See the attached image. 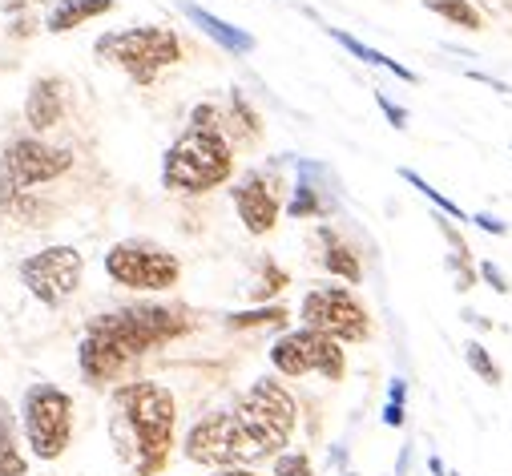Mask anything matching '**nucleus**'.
I'll list each match as a JSON object with an SVG mask.
<instances>
[{"instance_id": "aec40b11", "label": "nucleus", "mask_w": 512, "mask_h": 476, "mask_svg": "<svg viewBox=\"0 0 512 476\" xmlns=\"http://www.w3.org/2000/svg\"><path fill=\"white\" fill-rule=\"evenodd\" d=\"M420 5L428 13H436V17H444L448 25L464 29V33H480L484 29V17H480V9L472 5V0H420Z\"/></svg>"}, {"instance_id": "7ed1b4c3", "label": "nucleus", "mask_w": 512, "mask_h": 476, "mask_svg": "<svg viewBox=\"0 0 512 476\" xmlns=\"http://www.w3.org/2000/svg\"><path fill=\"white\" fill-rule=\"evenodd\" d=\"M113 440L125 460V476H158L174 456L178 400L158 380H125L109 396Z\"/></svg>"}, {"instance_id": "b1692460", "label": "nucleus", "mask_w": 512, "mask_h": 476, "mask_svg": "<svg viewBox=\"0 0 512 476\" xmlns=\"http://www.w3.org/2000/svg\"><path fill=\"white\" fill-rule=\"evenodd\" d=\"M408 420V380H392L388 384V404H383V424L388 428H404Z\"/></svg>"}, {"instance_id": "72a5a7b5", "label": "nucleus", "mask_w": 512, "mask_h": 476, "mask_svg": "<svg viewBox=\"0 0 512 476\" xmlns=\"http://www.w3.org/2000/svg\"><path fill=\"white\" fill-rule=\"evenodd\" d=\"M428 468H432V476H444V460H440V456H432Z\"/></svg>"}, {"instance_id": "6e6552de", "label": "nucleus", "mask_w": 512, "mask_h": 476, "mask_svg": "<svg viewBox=\"0 0 512 476\" xmlns=\"http://www.w3.org/2000/svg\"><path fill=\"white\" fill-rule=\"evenodd\" d=\"M105 275L130 291H170L182 279V263L154 238H125L105 251Z\"/></svg>"}, {"instance_id": "f704fd0d", "label": "nucleus", "mask_w": 512, "mask_h": 476, "mask_svg": "<svg viewBox=\"0 0 512 476\" xmlns=\"http://www.w3.org/2000/svg\"><path fill=\"white\" fill-rule=\"evenodd\" d=\"M343 476H355V472H343Z\"/></svg>"}, {"instance_id": "f3484780", "label": "nucleus", "mask_w": 512, "mask_h": 476, "mask_svg": "<svg viewBox=\"0 0 512 476\" xmlns=\"http://www.w3.org/2000/svg\"><path fill=\"white\" fill-rule=\"evenodd\" d=\"M182 13L218 45V49H226V53H254V37L250 33H242V29H234V25H226L222 17H214V13H206L202 5H194V0H182Z\"/></svg>"}, {"instance_id": "f03ea898", "label": "nucleus", "mask_w": 512, "mask_h": 476, "mask_svg": "<svg viewBox=\"0 0 512 476\" xmlns=\"http://www.w3.org/2000/svg\"><path fill=\"white\" fill-rule=\"evenodd\" d=\"M186 331H194V315L170 303H130L101 311L89 319L77 343V368L85 384L105 388L130 372L142 355H150L170 339H182Z\"/></svg>"}, {"instance_id": "a878e982", "label": "nucleus", "mask_w": 512, "mask_h": 476, "mask_svg": "<svg viewBox=\"0 0 512 476\" xmlns=\"http://www.w3.org/2000/svg\"><path fill=\"white\" fill-rule=\"evenodd\" d=\"M287 283H291V275L267 259V263H263V271H259V283H254V299L267 303V299H275L279 291H287Z\"/></svg>"}, {"instance_id": "20e7f679", "label": "nucleus", "mask_w": 512, "mask_h": 476, "mask_svg": "<svg viewBox=\"0 0 512 476\" xmlns=\"http://www.w3.org/2000/svg\"><path fill=\"white\" fill-rule=\"evenodd\" d=\"M234 178V142L230 134L190 130L166 150L162 162V186L178 194H206Z\"/></svg>"}, {"instance_id": "9d476101", "label": "nucleus", "mask_w": 512, "mask_h": 476, "mask_svg": "<svg viewBox=\"0 0 512 476\" xmlns=\"http://www.w3.org/2000/svg\"><path fill=\"white\" fill-rule=\"evenodd\" d=\"M85 279V255L69 243H57V247H45L37 255H29L21 263V283L33 299H41L45 307H65L77 287Z\"/></svg>"}, {"instance_id": "7c9ffc66", "label": "nucleus", "mask_w": 512, "mask_h": 476, "mask_svg": "<svg viewBox=\"0 0 512 476\" xmlns=\"http://www.w3.org/2000/svg\"><path fill=\"white\" fill-rule=\"evenodd\" d=\"M0 5H5L9 17H33V9H41L45 0H0Z\"/></svg>"}, {"instance_id": "9b49d317", "label": "nucleus", "mask_w": 512, "mask_h": 476, "mask_svg": "<svg viewBox=\"0 0 512 476\" xmlns=\"http://www.w3.org/2000/svg\"><path fill=\"white\" fill-rule=\"evenodd\" d=\"M0 166H5L17 190H37L73 170V150L49 146L45 138H17L0 150Z\"/></svg>"}, {"instance_id": "a211bd4d", "label": "nucleus", "mask_w": 512, "mask_h": 476, "mask_svg": "<svg viewBox=\"0 0 512 476\" xmlns=\"http://www.w3.org/2000/svg\"><path fill=\"white\" fill-rule=\"evenodd\" d=\"M113 9H117V0H57L53 13L45 17V29L49 33H73L85 21H97V17L113 13Z\"/></svg>"}, {"instance_id": "39448f33", "label": "nucleus", "mask_w": 512, "mask_h": 476, "mask_svg": "<svg viewBox=\"0 0 512 476\" xmlns=\"http://www.w3.org/2000/svg\"><path fill=\"white\" fill-rule=\"evenodd\" d=\"M97 61L117 65L138 89H150L162 69L182 61V37L166 25H134V29H117L101 33L93 41Z\"/></svg>"}, {"instance_id": "423d86ee", "label": "nucleus", "mask_w": 512, "mask_h": 476, "mask_svg": "<svg viewBox=\"0 0 512 476\" xmlns=\"http://www.w3.org/2000/svg\"><path fill=\"white\" fill-rule=\"evenodd\" d=\"M21 436L37 460H61L73 444V396L57 384H29L21 400Z\"/></svg>"}, {"instance_id": "c756f323", "label": "nucleus", "mask_w": 512, "mask_h": 476, "mask_svg": "<svg viewBox=\"0 0 512 476\" xmlns=\"http://www.w3.org/2000/svg\"><path fill=\"white\" fill-rule=\"evenodd\" d=\"M476 271H480V279H484V283H488L496 295H508V291H512V287H508V279H504V271H500L496 263H488V259H484Z\"/></svg>"}, {"instance_id": "393cba45", "label": "nucleus", "mask_w": 512, "mask_h": 476, "mask_svg": "<svg viewBox=\"0 0 512 476\" xmlns=\"http://www.w3.org/2000/svg\"><path fill=\"white\" fill-rule=\"evenodd\" d=\"M464 360H468V368H472L484 384H492V388L500 384V368H496V360L488 355V347H484V343H476V339H472V343L464 347Z\"/></svg>"}, {"instance_id": "4468645a", "label": "nucleus", "mask_w": 512, "mask_h": 476, "mask_svg": "<svg viewBox=\"0 0 512 476\" xmlns=\"http://www.w3.org/2000/svg\"><path fill=\"white\" fill-rule=\"evenodd\" d=\"M315 243L323 247L319 251V263H323V271L327 275H335V279H343V283H359L363 279V263H359V255L343 243V238L335 234V226H319L315 230Z\"/></svg>"}, {"instance_id": "cd10ccee", "label": "nucleus", "mask_w": 512, "mask_h": 476, "mask_svg": "<svg viewBox=\"0 0 512 476\" xmlns=\"http://www.w3.org/2000/svg\"><path fill=\"white\" fill-rule=\"evenodd\" d=\"M25 190H17L13 186V178L5 174V166H0V222L5 218H13V206H17V198H21Z\"/></svg>"}, {"instance_id": "bb28decb", "label": "nucleus", "mask_w": 512, "mask_h": 476, "mask_svg": "<svg viewBox=\"0 0 512 476\" xmlns=\"http://www.w3.org/2000/svg\"><path fill=\"white\" fill-rule=\"evenodd\" d=\"M275 476H315L307 452H279L275 456Z\"/></svg>"}, {"instance_id": "ddd939ff", "label": "nucleus", "mask_w": 512, "mask_h": 476, "mask_svg": "<svg viewBox=\"0 0 512 476\" xmlns=\"http://www.w3.org/2000/svg\"><path fill=\"white\" fill-rule=\"evenodd\" d=\"M65 117V81L61 77H37L25 97V122L33 134H49Z\"/></svg>"}, {"instance_id": "0eeeda50", "label": "nucleus", "mask_w": 512, "mask_h": 476, "mask_svg": "<svg viewBox=\"0 0 512 476\" xmlns=\"http://www.w3.org/2000/svg\"><path fill=\"white\" fill-rule=\"evenodd\" d=\"M267 360L279 376L287 380H299V376H323L331 384H339L347 376V351L339 339L315 331V327H295V331H283L271 347H267Z\"/></svg>"}, {"instance_id": "5701e85b", "label": "nucleus", "mask_w": 512, "mask_h": 476, "mask_svg": "<svg viewBox=\"0 0 512 476\" xmlns=\"http://www.w3.org/2000/svg\"><path fill=\"white\" fill-rule=\"evenodd\" d=\"M400 178H404L408 186H416V190H420V194H424V198H428V202H432L440 214H448V218H456V222H472V214H464V210H460L452 198H444L436 186H428V182H424L416 170H408V166H404V170H400Z\"/></svg>"}, {"instance_id": "2eb2a0df", "label": "nucleus", "mask_w": 512, "mask_h": 476, "mask_svg": "<svg viewBox=\"0 0 512 476\" xmlns=\"http://www.w3.org/2000/svg\"><path fill=\"white\" fill-rule=\"evenodd\" d=\"M323 174V166L315 162H299V182L291 190V202H287V214L291 218H323L331 210V198L323 194V186L315 182Z\"/></svg>"}, {"instance_id": "4be33fe9", "label": "nucleus", "mask_w": 512, "mask_h": 476, "mask_svg": "<svg viewBox=\"0 0 512 476\" xmlns=\"http://www.w3.org/2000/svg\"><path fill=\"white\" fill-rule=\"evenodd\" d=\"M291 311L283 303H259V307H250V311H234L226 315V327L230 331H246V327H287Z\"/></svg>"}, {"instance_id": "f8f14e48", "label": "nucleus", "mask_w": 512, "mask_h": 476, "mask_svg": "<svg viewBox=\"0 0 512 476\" xmlns=\"http://www.w3.org/2000/svg\"><path fill=\"white\" fill-rule=\"evenodd\" d=\"M230 194H234V210H238L246 234L263 238V234H271L279 226V210H283L279 206V190H275V182L263 170H246L230 186Z\"/></svg>"}, {"instance_id": "dca6fc26", "label": "nucleus", "mask_w": 512, "mask_h": 476, "mask_svg": "<svg viewBox=\"0 0 512 476\" xmlns=\"http://www.w3.org/2000/svg\"><path fill=\"white\" fill-rule=\"evenodd\" d=\"M0 476H29V456L21 448V416L0 396Z\"/></svg>"}, {"instance_id": "f257e3e1", "label": "nucleus", "mask_w": 512, "mask_h": 476, "mask_svg": "<svg viewBox=\"0 0 512 476\" xmlns=\"http://www.w3.org/2000/svg\"><path fill=\"white\" fill-rule=\"evenodd\" d=\"M295 428H299L295 396L279 380L263 376L230 408L202 416L186 432L182 456L190 464H206V468H250L267 456L287 452Z\"/></svg>"}, {"instance_id": "6ab92c4d", "label": "nucleus", "mask_w": 512, "mask_h": 476, "mask_svg": "<svg viewBox=\"0 0 512 476\" xmlns=\"http://www.w3.org/2000/svg\"><path fill=\"white\" fill-rule=\"evenodd\" d=\"M327 33H331V41H339V45H343V49H347L351 57H359L363 65H375V69H388L392 77H400V81H408V85H416V81H420V77H416V73H412L408 65H400L396 57H388V53H379V49L363 45L359 37H351V33H343V29H331V25H327Z\"/></svg>"}, {"instance_id": "2f4dec72", "label": "nucleus", "mask_w": 512, "mask_h": 476, "mask_svg": "<svg viewBox=\"0 0 512 476\" xmlns=\"http://www.w3.org/2000/svg\"><path fill=\"white\" fill-rule=\"evenodd\" d=\"M472 222H476L480 230H488V234H496V238H500V234H508V222H500L496 214H472Z\"/></svg>"}, {"instance_id": "1a4fd4ad", "label": "nucleus", "mask_w": 512, "mask_h": 476, "mask_svg": "<svg viewBox=\"0 0 512 476\" xmlns=\"http://www.w3.org/2000/svg\"><path fill=\"white\" fill-rule=\"evenodd\" d=\"M299 319L303 327H315L339 343H363L371 335V315L359 303V295L351 287H311L299 303Z\"/></svg>"}, {"instance_id": "412c9836", "label": "nucleus", "mask_w": 512, "mask_h": 476, "mask_svg": "<svg viewBox=\"0 0 512 476\" xmlns=\"http://www.w3.org/2000/svg\"><path fill=\"white\" fill-rule=\"evenodd\" d=\"M226 126H230V138L242 142V138H259L263 134V122L254 105L242 97V89H230V113H226Z\"/></svg>"}, {"instance_id": "c85d7f7f", "label": "nucleus", "mask_w": 512, "mask_h": 476, "mask_svg": "<svg viewBox=\"0 0 512 476\" xmlns=\"http://www.w3.org/2000/svg\"><path fill=\"white\" fill-rule=\"evenodd\" d=\"M375 105H379L383 117L392 122V130H408V109H404V105H396L388 93H375Z\"/></svg>"}, {"instance_id": "473e14b6", "label": "nucleus", "mask_w": 512, "mask_h": 476, "mask_svg": "<svg viewBox=\"0 0 512 476\" xmlns=\"http://www.w3.org/2000/svg\"><path fill=\"white\" fill-rule=\"evenodd\" d=\"M210 476H259L254 468H214Z\"/></svg>"}]
</instances>
